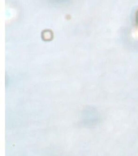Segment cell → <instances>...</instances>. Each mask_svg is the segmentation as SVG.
Masks as SVG:
<instances>
[{"mask_svg": "<svg viewBox=\"0 0 138 156\" xmlns=\"http://www.w3.org/2000/svg\"><path fill=\"white\" fill-rule=\"evenodd\" d=\"M135 23H136V30L138 35V9L137 10L136 13V17H135Z\"/></svg>", "mask_w": 138, "mask_h": 156, "instance_id": "obj_1", "label": "cell"}]
</instances>
